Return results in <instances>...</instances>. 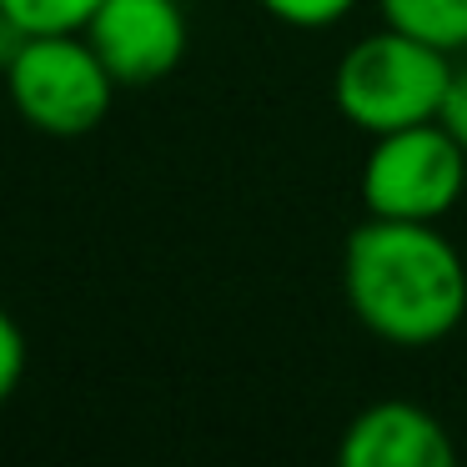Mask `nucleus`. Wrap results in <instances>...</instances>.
<instances>
[{"instance_id":"f257e3e1","label":"nucleus","mask_w":467,"mask_h":467,"mask_svg":"<svg viewBox=\"0 0 467 467\" xmlns=\"http://www.w3.org/2000/svg\"><path fill=\"white\" fill-rule=\"evenodd\" d=\"M352 317L387 347H437L467 322V262L437 222L367 216L342 252Z\"/></svg>"},{"instance_id":"423d86ee","label":"nucleus","mask_w":467,"mask_h":467,"mask_svg":"<svg viewBox=\"0 0 467 467\" xmlns=\"http://www.w3.org/2000/svg\"><path fill=\"white\" fill-rule=\"evenodd\" d=\"M337 462L342 467H452L457 442L432 407L387 397V402L362 407L347 422L342 442H337Z\"/></svg>"},{"instance_id":"20e7f679","label":"nucleus","mask_w":467,"mask_h":467,"mask_svg":"<svg viewBox=\"0 0 467 467\" xmlns=\"http://www.w3.org/2000/svg\"><path fill=\"white\" fill-rule=\"evenodd\" d=\"M467 192V151L447 136L442 121L402 126V131L372 136L362 156L357 196L367 216L392 222H442Z\"/></svg>"},{"instance_id":"9b49d317","label":"nucleus","mask_w":467,"mask_h":467,"mask_svg":"<svg viewBox=\"0 0 467 467\" xmlns=\"http://www.w3.org/2000/svg\"><path fill=\"white\" fill-rule=\"evenodd\" d=\"M437 121H442L447 136H452V141L467 151V61L452 66V81H447V96H442V111H437Z\"/></svg>"},{"instance_id":"39448f33","label":"nucleus","mask_w":467,"mask_h":467,"mask_svg":"<svg viewBox=\"0 0 467 467\" xmlns=\"http://www.w3.org/2000/svg\"><path fill=\"white\" fill-rule=\"evenodd\" d=\"M86 36L121 86L166 81L186 61V46H192L182 0H101Z\"/></svg>"},{"instance_id":"0eeeda50","label":"nucleus","mask_w":467,"mask_h":467,"mask_svg":"<svg viewBox=\"0 0 467 467\" xmlns=\"http://www.w3.org/2000/svg\"><path fill=\"white\" fill-rule=\"evenodd\" d=\"M387 26L437 46L447 56H467V0H377Z\"/></svg>"},{"instance_id":"7ed1b4c3","label":"nucleus","mask_w":467,"mask_h":467,"mask_svg":"<svg viewBox=\"0 0 467 467\" xmlns=\"http://www.w3.org/2000/svg\"><path fill=\"white\" fill-rule=\"evenodd\" d=\"M0 76H5V96H11L16 116L56 141L91 136L111 116L116 91H121V81L106 71L86 31L26 36L11 61L0 66Z\"/></svg>"},{"instance_id":"1a4fd4ad","label":"nucleus","mask_w":467,"mask_h":467,"mask_svg":"<svg viewBox=\"0 0 467 467\" xmlns=\"http://www.w3.org/2000/svg\"><path fill=\"white\" fill-rule=\"evenodd\" d=\"M272 21L292 26V31H332L347 16L362 5V0H256Z\"/></svg>"},{"instance_id":"9d476101","label":"nucleus","mask_w":467,"mask_h":467,"mask_svg":"<svg viewBox=\"0 0 467 467\" xmlns=\"http://www.w3.org/2000/svg\"><path fill=\"white\" fill-rule=\"evenodd\" d=\"M26 367H31V342H26V327L16 322L5 306H0V407L21 392Z\"/></svg>"},{"instance_id":"6e6552de","label":"nucleus","mask_w":467,"mask_h":467,"mask_svg":"<svg viewBox=\"0 0 467 467\" xmlns=\"http://www.w3.org/2000/svg\"><path fill=\"white\" fill-rule=\"evenodd\" d=\"M101 0H0V21L16 26L21 36H61L86 31Z\"/></svg>"},{"instance_id":"f03ea898","label":"nucleus","mask_w":467,"mask_h":467,"mask_svg":"<svg viewBox=\"0 0 467 467\" xmlns=\"http://www.w3.org/2000/svg\"><path fill=\"white\" fill-rule=\"evenodd\" d=\"M452 66L457 56L382 21L377 31H367L362 41H352L342 51V61L332 71V101L342 111V121L357 126L362 136L422 126L437 121V111H442Z\"/></svg>"}]
</instances>
